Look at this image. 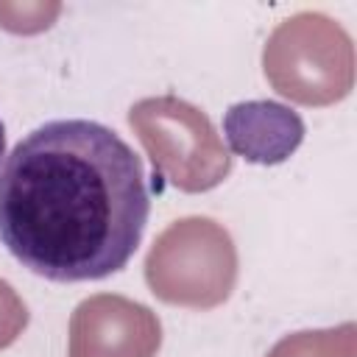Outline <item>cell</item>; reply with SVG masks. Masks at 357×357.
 Returning a JSON list of instances; mask_svg holds the SVG:
<instances>
[{
	"label": "cell",
	"mask_w": 357,
	"mask_h": 357,
	"mask_svg": "<svg viewBox=\"0 0 357 357\" xmlns=\"http://www.w3.org/2000/svg\"><path fill=\"white\" fill-rule=\"evenodd\" d=\"M148 215L142 159L98 120H47L3 159L0 245L50 282H95L123 271Z\"/></svg>",
	"instance_id": "1"
},
{
	"label": "cell",
	"mask_w": 357,
	"mask_h": 357,
	"mask_svg": "<svg viewBox=\"0 0 357 357\" xmlns=\"http://www.w3.org/2000/svg\"><path fill=\"white\" fill-rule=\"evenodd\" d=\"M223 137L231 153L254 165H279L304 139V120L276 100H243L226 109Z\"/></svg>",
	"instance_id": "2"
},
{
	"label": "cell",
	"mask_w": 357,
	"mask_h": 357,
	"mask_svg": "<svg viewBox=\"0 0 357 357\" xmlns=\"http://www.w3.org/2000/svg\"><path fill=\"white\" fill-rule=\"evenodd\" d=\"M3 159H6V126L0 120V167H3Z\"/></svg>",
	"instance_id": "3"
}]
</instances>
